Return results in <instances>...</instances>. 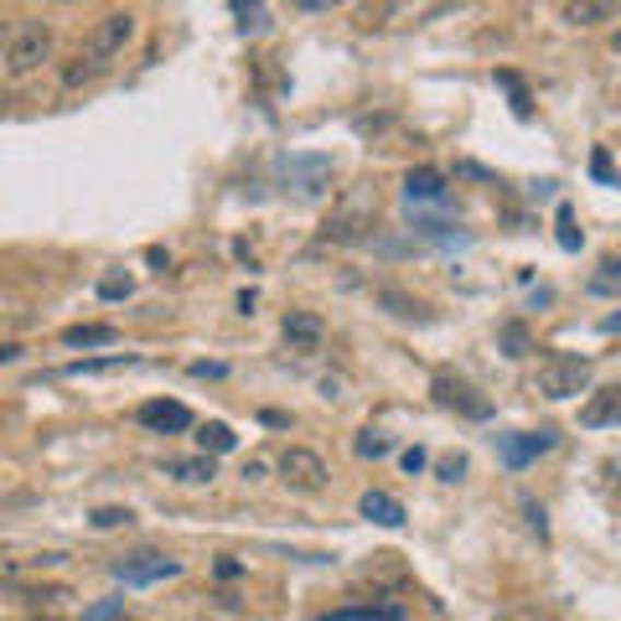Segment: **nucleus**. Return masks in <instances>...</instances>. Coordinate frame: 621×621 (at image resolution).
Returning <instances> with one entry per match:
<instances>
[{"label":"nucleus","instance_id":"5","mask_svg":"<svg viewBox=\"0 0 621 621\" xmlns=\"http://www.w3.org/2000/svg\"><path fill=\"white\" fill-rule=\"evenodd\" d=\"M109 575H115L119 585H161V581H176V575H181V560H166V554L140 549V554H125V560L109 564Z\"/></svg>","mask_w":621,"mask_h":621},{"label":"nucleus","instance_id":"6","mask_svg":"<svg viewBox=\"0 0 621 621\" xmlns=\"http://www.w3.org/2000/svg\"><path fill=\"white\" fill-rule=\"evenodd\" d=\"M430 394H435V405L456 409V414H466V420H492V399H482V394H477V388L466 384V378L435 373V384H430Z\"/></svg>","mask_w":621,"mask_h":621},{"label":"nucleus","instance_id":"14","mask_svg":"<svg viewBox=\"0 0 621 621\" xmlns=\"http://www.w3.org/2000/svg\"><path fill=\"white\" fill-rule=\"evenodd\" d=\"M617 409H621V388H596V399L581 409V425L585 430H606L611 420H617Z\"/></svg>","mask_w":621,"mask_h":621},{"label":"nucleus","instance_id":"25","mask_svg":"<svg viewBox=\"0 0 621 621\" xmlns=\"http://www.w3.org/2000/svg\"><path fill=\"white\" fill-rule=\"evenodd\" d=\"M130 291H136L130 274H109V280H98V295H104V301H125Z\"/></svg>","mask_w":621,"mask_h":621},{"label":"nucleus","instance_id":"31","mask_svg":"<svg viewBox=\"0 0 621 621\" xmlns=\"http://www.w3.org/2000/svg\"><path fill=\"white\" fill-rule=\"evenodd\" d=\"M617 285V259H606L601 265V280H596V291H611Z\"/></svg>","mask_w":621,"mask_h":621},{"label":"nucleus","instance_id":"15","mask_svg":"<svg viewBox=\"0 0 621 621\" xmlns=\"http://www.w3.org/2000/svg\"><path fill=\"white\" fill-rule=\"evenodd\" d=\"M62 342H68V348H115L119 342V331L115 327H68L62 331Z\"/></svg>","mask_w":621,"mask_h":621},{"label":"nucleus","instance_id":"4","mask_svg":"<svg viewBox=\"0 0 621 621\" xmlns=\"http://www.w3.org/2000/svg\"><path fill=\"white\" fill-rule=\"evenodd\" d=\"M136 26H140L136 11H109V16H98L94 32H89V47H83V58L98 62V68H109V58H119V52L130 47Z\"/></svg>","mask_w":621,"mask_h":621},{"label":"nucleus","instance_id":"2","mask_svg":"<svg viewBox=\"0 0 621 621\" xmlns=\"http://www.w3.org/2000/svg\"><path fill=\"white\" fill-rule=\"evenodd\" d=\"M590 384V358L581 352H549L539 363V394L543 399H575Z\"/></svg>","mask_w":621,"mask_h":621},{"label":"nucleus","instance_id":"28","mask_svg":"<svg viewBox=\"0 0 621 621\" xmlns=\"http://www.w3.org/2000/svg\"><path fill=\"white\" fill-rule=\"evenodd\" d=\"M497 83H503L507 94H513V109H518V115H528V94H524V83H518L513 73H497Z\"/></svg>","mask_w":621,"mask_h":621},{"label":"nucleus","instance_id":"3","mask_svg":"<svg viewBox=\"0 0 621 621\" xmlns=\"http://www.w3.org/2000/svg\"><path fill=\"white\" fill-rule=\"evenodd\" d=\"M52 58V26L47 21H21L11 26V42H5V73H32Z\"/></svg>","mask_w":621,"mask_h":621},{"label":"nucleus","instance_id":"33","mask_svg":"<svg viewBox=\"0 0 621 621\" xmlns=\"http://www.w3.org/2000/svg\"><path fill=\"white\" fill-rule=\"evenodd\" d=\"M461 471H466V461H461V456H450V461H441V477H446V482H456Z\"/></svg>","mask_w":621,"mask_h":621},{"label":"nucleus","instance_id":"20","mask_svg":"<svg viewBox=\"0 0 621 621\" xmlns=\"http://www.w3.org/2000/svg\"><path fill=\"white\" fill-rule=\"evenodd\" d=\"M197 441H202V456H208V450H213V456H223V450H233V441H238V435H233L229 425H202V435H197Z\"/></svg>","mask_w":621,"mask_h":621},{"label":"nucleus","instance_id":"11","mask_svg":"<svg viewBox=\"0 0 621 621\" xmlns=\"http://www.w3.org/2000/svg\"><path fill=\"white\" fill-rule=\"evenodd\" d=\"M280 331H285V342H291V348L316 352V348H321V337H327V321H321L316 310H285Z\"/></svg>","mask_w":621,"mask_h":621},{"label":"nucleus","instance_id":"27","mask_svg":"<svg viewBox=\"0 0 621 621\" xmlns=\"http://www.w3.org/2000/svg\"><path fill=\"white\" fill-rule=\"evenodd\" d=\"M130 518H136L130 507H98V513H94V528H125Z\"/></svg>","mask_w":621,"mask_h":621},{"label":"nucleus","instance_id":"13","mask_svg":"<svg viewBox=\"0 0 621 621\" xmlns=\"http://www.w3.org/2000/svg\"><path fill=\"white\" fill-rule=\"evenodd\" d=\"M405 197L409 202H446V176L435 166H420V172L405 176Z\"/></svg>","mask_w":621,"mask_h":621},{"label":"nucleus","instance_id":"35","mask_svg":"<svg viewBox=\"0 0 621 621\" xmlns=\"http://www.w3.org/2000/svg\"><path fill=\"white\" fill-rule=\"evenodd\" d=\"M238 570H244V564H238V560H218V575H223V581H233Z\"/></svg>","mask_w":621,"mask_h":621},{"label":"nucleus","instance_id":"26","mask_svg":"<svg viewBox=\"0 0 621 621\" xmlns=\"http://www.w3.org/2000/svg\"><path fill=\"white\" fill-rule=\"evenodd\" d=\"M83 621H125V601H94L83 611Z\"/></svg>","mask_w":621,"mask_h":621},{"label":"nucleus","instance_id":"37","mask_svg":"<svg viewBox=\"0 0 621 621\" xmlns=\"http://www.w3.org/2000/svg\"><path fill=\"white\" fill-rule=\"evenodd\" d=\"M5 42H11V26H5V21H0V47H5Z\"/></svg>","mask_w":621,"mask_h":621},{"label":"nucleus","instance_id":"34","mask_svg":"<svg viewBox=\"0 0 621 621\" xmlns=\"http://www.w3.org/2000/svg\"><path fill=\"white\" fill-rule=\"evenodd\" d=\"M192 373L197 378H223L229 368H223V363H192Z\"/></svg>","mask_w":621,"mask_h":621},{"label":"nucleus","instance_id":"10","mask_svg":"<svg viewBox=\"0 0 621 621\" xmlns=\"http://www.w3.org/2000/svg\"><path fill=\"white\" fill-rule=\"evenodd\" d=\"M301 176L295 181V192L301 197H316L321 187H327V176H331V155H291V161H280V176Z\"/></svg>","mask_w":621,"mask_h":621},{"label":"nucleus","instance_id":"22","mask_svg":"<svg viewBox=\"0 0 621 621\" xmlns=\"http://www.w3.org/2000/svg\"><path fill=\"white\" fill-rule=\"evenodd\" d=\"M388 450H394V441H388V435H378V430H363V435H358V456L378 461V456H388Z\"/></svg>","mask_w":621,"mask_h":621},{"label":"nucleus","instance_id":"32","mask_svg":"<svg viewBox=\"0 0 621 621\" xmlns=\"http://www.w3.org/2000/svg\"><path fill=\"white\" fill-rule=\"evenodd\" d=\"M405 471L414 477V471H425V450L414 446V450H405Z\"/></svg>","mask_w":621,"mask_h":621},{"label":"nucleus","instance_id":"36","mask_svg":"<svg viewBox=\"0 0 621 621\" xmlns=\"http://www.w3.org/2000/svg\"><path fill=\"white\" fill-rule=\"evenodd\" d=\"M16 358H21L16 342H0V363H16Z\"/></svg>","mask_w":621,"mask_h":621},{"label":"nucleus","instance_id":"23","mask_svg":"<svg viewBox=\"0 0 621 621\" xmlns=\"http://www.w3.org/2000/svg\"><path fill=\"white\" fill-rule=\"evenodd\" d=\"M104 73V68H98V62H89V58H78L73 68H68V73H62V83H68V89H78V83H94V78Z\"/></svg>","mask_w":621,"mask_h":621},{"label":"nucleus","instance_id":"9","mask_svg":"<svg viewBox=\"0 0 621 621\" xmlns=\"http://www.w3.org/2000/svg\"><path fill=\"white\" fill-rule=\"evenodd\" d=\"M554 430H539V435H497V450H503V461L513 466V471H524L534 456H543V450H554Z\"/></svg>","mask_w":621,"mask_h":621},{"label":"nucleus","instance_id":"1","mask_svg":"<svg viewBox=\"0 0 621 621\" xmlns=\"http://www.w3.org/2000/svg\"><path fill=\"white\" fill-rule=\"evenodd\" d=\"M373 223H378V197H373L368 187H352V192L327 213L321 238H327V244H363V238L373 233Z\"/></svg>","mask_w":621,"mask_h":621},{"label":"nucleus","instance_id":"19","mask_svg":"<svg viewBox=\"0 0 621 621\" xmlns=\"http://www.w3.org/2000/svg\"><path fill=\"white\" fill-rule=\"evenodd\" d=\"M617 16V5H564V21L570 26H601V21Z\"/></svg>","mask_w":621,"mask_h":621},{"label":"nucleus","instance_id":"12","mask_svg":"<svg viewBox=\"0 0 621 621\" xmlns=\"http://www.w3.org/2000/svg\"><path fill=\"white\" fill-rule=\"evenodd\" d=\"M358 513H363L368 524H378V528H405V503L388 497V492H363Z\"/></svg>","mask_w":621,"mask_h":621},{"label":"nucleus","instance_id":"29","mask_svg":"<svg viewBox=\"0 0 621 621\" xmlns=\"http://www.w3.org/2000/svg\"><path fill=\"white\" fill-rule=\"evenodd\" d=\"M560 244H564V249H581V233H575V218H570V208H560Z\"/></svg>","mask_w":621,"mask_h":621},{"label":"nucleus","instance_id":"8","mask_svg":"<svg viewBox=\"0 0 621 621\" xmlns=\"http://www.w3.org/2000/svg\"><path fill=\"white\" fill-rule=\"evenodd\" d=\"M136 420L145 430H161V435H166V430H192V409L187 405H176V399H145V405L136 409Z\"/></svg>","mask_w":621,"mask_h":621},{"label":"nucleus","instance_id":"17","mask_svg":"<svg viewBox=\"0 0 621 621\" xmlns=\"http://www.w3.org/2000/svg\"><path fill=\"white\" fill-rule=\"evenodd\" d=\"M321 621H405L399 606H348V611H327Z\"/></svg>","mask_w":621,"mask_h":621},{"label":"nucleus","instance_id":"18","mask_svg":"<svg viewBox=\"0 0 621 621\" xmlns=\"http://www.w3.org/2000/svg\"><path fill=\"white\" fill-rule=\"evenodd\" d=\"M115 368H136L130 352H115V358H83V363H68V378H89V373H115Z\"/></svg>","mask_w":621,"mask_h":621},{"label":"nucleus","instance_id":"16","mask_svg":"<svg viewBox=\"0 0 621 621\" xmlns=\"http://www.w3.org/2000/svg\"><path fill=\"white\" fill-rule=\"evenodd\" d=\"M166 471H172L176 482H213V477H218L213 456H187V461H166Z\"/></svg>","mask_w":621,"mask_h":621},{"label":"nucleus","instance_id":"30","mask_svg":"<svg viewBox=\"0 0 621 621\" xmlns=\"http://www.w3.org/2000/svg\"><path fill=\"white\" fill-rule=\"evenodd\" d=\"M507 348H513V358H524V348H528L524 327H507Z\"/></svg>","mask_w":621,"mask_h":621},{"label":"nucleus","instance_id":"24","mask_svg":"<svg viewBox=\"0 0 621 621\" xmlns=\"http://www.w3.org/2000/svg\"><path fill=\"white\" fill-rule=\"evenodd\" d=\"M590 176H596V181H617V166H611V151H606V145L590 151Z\"/></svg>","mask_w":621,"mask_h":621},{"label":"nucleus","instance_id":"21","mask_svg":"<svg viewBox=\"0 0 621 621\" xmlns=\"http://www.w3.org/2000/svg\"><path fill=\"white\" fill-rule=\"evenodd\" d=\"M233 16H238V32H265V26H270V11H265V5L233 0Z\"/></svg>","mask_w":621,"mask_h":621},{"label":"nucleus","instance_id":"7","mask_svg":"<svg viewBox=\"0 0 621 621\" xmlns=\"http://www.w3.org/2000/svg\"><path fill=\"white\" fill-rule=\"evenodd\" d=\"M280 482L295 487V492H321L327 487V461L306 446H291L280 456Z\"/></svg>","mask_w":621,"mask_h":621}]
</instances>
